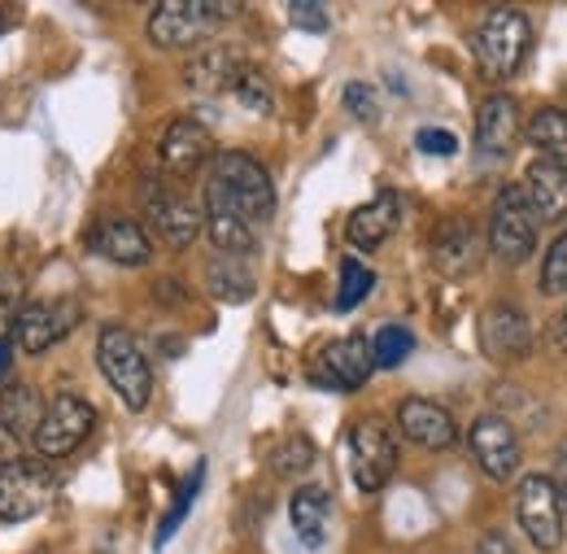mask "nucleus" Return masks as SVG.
Listing matches in <instances>:
<instances>
[{
    "instance_id": "1",
    "label": "nucleus",
    "mask_w": 567,
    "mask_h": 554,
    "mask_svg": "<svg viewBox=\"0 0 567 554\" xmlns=\"http://www.w3.org/2000/svg\"><path fill=\"white\" fill-rule=\"evenodd\" d=\"M206 206L231 209L249 223H267L276 214V184L267 166L249 153H214L210 179H206Z\"/></svg>"
},
{
    "instance_id": "2",
    "label": "nucleus",
    "mask_w": 567,
    "mask_h": 554,
    "mask_svg": "<svg viewBox=\"0 0 567 554\" xmlns=\"http://www.w3.org/2000/svg\"><path fill=\"white\" fill-rule=\"evenodd\" d=\"M528 49H533V22L528 13L519 9H489L481 18V27L472 31V53H476V66L485 79H511L519 74V66L528 62Z\"/></svg>"
},
{
    "instance_id": "3",
    "label": "nucleus",
    "mask_w": 567,
    "mask_h": 554,
    "mask_svg": "<svg viewBox=\"0 0 567 554\" xmlns=\"http://www.w3.org/2000/svg\"><path fill=\"white\" fill-rule=\"evenodd\" d=\"M96 367L110 380V389L123 398L127 411H144L153 398V367L144 358L141 341L127 328H105L96 341Z\"/></svg>"
},
{
    "instance_id": "4",
    "label": "nucleus",
    "mask_w": 567,
    "mask_h": 554,
    "mask_svg": "<svg viewBox=\"0 0 567 554\" xmlns=\"http://www.w3.org/2000/svg\"><path fill=\"white\" fill-rule=\"evenodd\" d=\"M537 232H542V223L528 206L524 188L519 184L497 188L494 209H489V232H485V245H489L497 263H506V267L528 263L533 249H537Z\"/></svg>"
},
{
    "instance_id": "5",
    "label": "nucleus",
    "mask_w": 567,
    "mask_h": 554,
    "mask_svg": "<svg viewBox=\"0 0 567 554\" xmlns=\"http://www.w3.org/2000/svg\"><path fill=\"white\" fill-rule=\"evenodd\" d=\"M236 13V4H206V0H166L148 13V40L157 49H197Z\"/></svg>"
},
{
    "instance_id": "6",
    "label": "nucleus",
    "mask_w": 567,
    "mask_h": 554,
    "mask_svg": "<svg viewBox=\"0 0 567 554\" xmlns=\"http://www.w3.org/2000/svg\"><path fill=\"white\" fill-rule=\"evenodd\" d=\"M58 493V476L44 459H4L0 463V520L22 524L49 511Z\"/></svg>"
},
{
    "instance_id": "7",
    "label": "nucleus",
    "mask_w": 567,
    "mask_h": 554,
    "mask_svg": "<svg viewBox=\"0 0 567 554\" xmlns=\"http://www.w3.org/2000/svg\"><path fill=\"white\" fill-rule=\"evenodd\" d=\"M515 520H519V529L528 533V542H533L537 551H559V546H564L567 506L550 476L528 472V476L519 481V493H515Z\"/></svg>"
},
{
    "instance_id": "8",
    "label": "nucleus",
    "mask_w": 567,
    "mask_h": 554,
    "mask_svg": "<svg viewBox=\"0 0 567 554\" xmlns=\"http://www.w3.org/2000/svg\"><path fill=\"white\" fill-rule=\"evenodd\" d=\"M350 472L362 493H380L398 472V437L380 419H358L350 428Z\"/></svg>"
},
{
    "instance_id": "9",
    "label": "nucleus",
    "mask_w": 567,
    "mask_h": 554,
    "mask_svg": "<svg viewBox=\"0 0 567 554\" xmlns=\"http://www.w3.org/2000/svg\"><path fill=\"white\" fill-rule=\"evenodd\" d=\"M92 423H96V407L92 402H83V398H74V393H62V398H53L49 407H44V419H40V428H35V454L49 463V459H66L74 454L83 441H87V432H92Z\"/></svg>"
},
{
    "instance_id": "10",
    "label": "nucleus",
    "mask_w": 567,
    "mask_h": 554,
    "mask_svg": "<svg viewBox=\"0 0 567 554\" xmlns=\"http://www.w3.org/2000/svg\"><path fill=\"white\" fill-rule=\"evenodd\" d=\"M79 324V301H27L9 319V346L22 353H44L66 341Z\"/></svg>"
},
{
    "instance_id": "11",
    "label": "nucleus",
    "mask_w": 567,
    "mask_h": 554,
    "mask_svg": "<svg viewBox=\"0 0 567 554\" xmlns=\"http://www.w3.org/2000/svg\"><path fill=\"white\" fill-rule=\"evenodd\" d=\"M375 362H371V341L367 337H337L310 358V380L319 389H332V393H354L371 380Z\"/></svg>"
},
{
    "instance_id": "12",
    "label": "nucleus",
    "mask_w": 567,
    "mask_h": 554,
    "mask_svg": "<svg viewBox=\"0 0 567 554\" xmlns=\"http://www.w3.org/2000/svg\"><path fill=\"white\" fill-rule=\"evenodd\" d=\"M481 349L494 362H519L533 353V324L515 301H489L481 315Z\"/></svg>"
},
{
    "instance_id": "13",
    "label": "nucleus",
    "mask_w": 567,
    "mask_h": 554,
    "mask_svg": "<svg viewBox=\"0 0 567 554\" xmlns=\"http://www.w3.org/2000/svg\"><path fill=\"white\" fill-rule=\"evenodd\" d=\"M472 459L481 463V472L489 481H511L519 472V437L502 416H481L467 432Z\"/></svg>"
},
{
    "instance_id": "14",
    "label": "nucleus",
    "mask_w": 567,
    "mask_h": 554,
    "mask_svg": "<svg viewBox=\"0 0 567 554\" xmlns=\"http://www.w3.org/2000/svg\"><path fill=\"white\" fill-rule=\"evenodd\" d=\"M481 254H485V236H481V227L472 218L458 214V218L436 223V232H432V267L441 276H467V271H476Z\"/></svg>"
},
{
    "instance_id": "15",
    "label": "nucleus",
    "mask_w": 567,
    "mask_h": 554,
    "mask_svg": "<svg viewBox=\"0 0 567 554\" xmlns=\"http://www.w3.org/2000/svg\"><path fill=\"white\" fill-rule=\"evenodd\" d=\"M144 209H148V227L171 245V249H188L197 236H202V227H206V214L197 202H188V197H179V193H144Z\"/></svg>"
},
{
    "instance_id": "16",
    "label": "nucleus",
    "mask_w": 567,
    "mask_h": 554,
    "mask_svg": "<svg viewBox=\"0 0 567 554\" xmlns=\"http://www.w3.org/2000/svg\"><path fill=\"white\" fill-rule=\"evenodd\" d=\"M157 157L166 175H197L206 162H214V136L197 119H175L157 140Z\"/></svg>"
},
{
    "instance_id": "17",
    "label": "nucleus",
    "mask_w": 567,
    "mask_h": 554,
    "mask_svg": "<svg viewBox=\"0 0 567 554\" xmlns=\"http://www.w3.org/2000/svg\"><path fill=\"white\" fill-rule=\"evenodd\" d=\"M398 428H402L406 441H415L424 450H450L458 441L454 416L441 402H427V398H402L398 402Z\"/></svg>"
},
{
    "instance_id": "18",
    "label": "nucleus",
    "mask_w": 567,
    "mask_h": 554,
    "mask_svg": "<svg viewBox=\"0 0 567 554\" xmlns=\"http://www.w3.org/2000/svg\"><path fill=\"white\" fill-rule=\"evenodd\" d=\"M92 249L118 267H144L153 258V240L136 218H123V214H110L92 227Z\"/></svg>"
},
{
    "instance_id": "19",
    "label": "nucleus",
    "mask_w": 567,
    "mask_h": 554,
    "mask_svg": "<svg viewBox=\"0 0 567 554\" xmlns=\"http://www.w3.org/2000/svg\"><path fill=\"white\" fill-rule=\"evenodd\" d=\"M524 197L537 214V223H559L567 218V166L550 162V157H537L524 175Z\"/></svg>"
},
{
    "instance_id": "20",
    "label": "nucleus",
    "mask_w": 567,
    "mask_h": 554,
    "mask_svg": "<svg viewBox=\"0 0 567 554\" xmlns=\"http://www.w3.org/2000/svg\"><path fill=\"white\" fill-rule=\"evenodd\" d=\"M245 66H249V62H245L240 49H231V44H210V49H202V53L188 62L184 79H188V88L202 92V96H223V92H231V83L240 79Z\"/></svg>"
},
{
    "instance_id": "21",
    "label": "nucleus",
    "mask_w": 567,
    "mask_h": 554,
    "mask_svg": "<svg viewBox=\"0 0 567 554\" xmlns=\"http://www.w3.org/2000/svg\"><path fill=\"white\" fill-rule=\"evenodd\" d=\"M398 218H402V202H398V193H380L375 202H367V206H358L354 214H350L346 236H350V245H354V249L371 254V249H380V245L398 232Z\"/></svg>"
},
{
    "instance_id": "22",
    "label": "nucleus",
    "mask_w": 567,
    "mask_h": 554,
    "mask_svg": "<svg viewBox=\"0 0 567 554\" xmlns=\"http://www.w3.org/2000/svg\"><path fill=\"white\" fill-rule=\"evenodd\" d=\"M519 140V110L511 96H485L476 110V148L485 157H506Z\"/></svg>"
},
{
    "instance_id": "23",
    "label": "nucleus",
    "mask_w": 567,
    "mask_h": 554,
    "mask_svg": "<svg viewBox=\"0 0 567 554\" xmlns=\"http://www.w3.org/2000/svg\"><path fill=\"white\" fill-rule=\"evenodd\" d=\"M328 515H332V497H328V489H319V485L297 489L292 502H288L292 533L301 537L306 551H319V546L328 542Z\"/></svg>"
},
{
    "instance_id": "24",
    "label": "nucleus",
    "mask_w": 567,
    "mask_h": 554,
    "mask_svg": "<svg viewBox=\"0 0 567 554\" xmlns=\"http://www.w3.org/2000/svg\"><path fill=\"white\" fill-rule=\"evenodd\" d=\"M44 419V398L31 384H9L0 393V441H27L35 437Z\"/></svg>"
},
{
    "instance_id": "25",
    "label": "nucleus",
    "mask_w": 567,
    "mask_h": 554,
    "mask_svg": "<svg viewBox=\"0 0 567 554\" xmlns=\"http://www.w3.org/2000/svg\"><path fill=\"white\" fill-rule=\"evenodd\" d=\"M206 236L214 240V249L218 254H227V258H249L254 249H258V236H254V223L249 218H240V214H231V209H214L206 206Z\"/></svg>"
},
{
    "instance_id": "26",
    "label": "nucleus",
    "mask_w": 567,
    "mask_h": 554,
    "mask_svg": "<svg viewBox=\"0 0 567 554\" xmlns=\"http://www.w3.org/2000/svg\"><path fill=\"white\" fill-rule=\"evenodd\" d=\"M206 288H210L214 301H223V306H240V301H249L254 297V271L249 267H240V258H214L210 267H206Z\"/></svg>"
},
{
    "instance_id": "27",
    "label": "nucleus",
    "mask_w": 567,
    "mask_h": 554,
    "mask_svg": "<svg viewBox=\"0 0 567 554\" xmlns=\"http://www.w3.org/2000/svg\"><path fill=\"white\" fill-rule=\"evenodd\" d=\"M528 140H533V148H537L542 157L567 166V110H559V105L537 110V114L528 119Z\"/></svg>"
},
{
    "instance_id": "28",
    "label": "nucleus",
    "mask_w": 567,
    "mask_h": 554,
    "mask_svg": "<svg viewBox=\"0 0 567 554\" xmlns=\"http://www.w3.org/2000/svg\"><path fill=\"white\" fill-rule=\"evenodd\" d=\"M202 481H206V463H197L188 476H184V485L175 493V502H171V511L162 515V524H157V533H153V546L162 551L175 533H179V524L188 520V511H193V502H197V493H202Z\"/></svg>"
},
{
    "instance_id": "29",
    "label": "nucleus",
    "mask_w": 567,
    "mask_h": 554,
    "mask_svg": "<svg viewBox=\"0 0 567 554\" xmlns=\"http://www.w3.org/2000/svg\"><path fill=\"white\" fill-rule=\"evenodd\" d=\"M227 96H231L240 110H249V114H271V110H276V88H271V79L254 66V62L240 70V79L231 83Z\"/></svg>"
},
{
    "instance_id": "30",
    "label": "nucleus",
    "mask_w": 567,
    "mask_h": 554,
    "mask_svg": "<svg viewBox=\"0 0 567 554\" xmlns=\"http://www.w3.org/2000/svg\"><path fill=\"white\" fill-rule=\"evenodd\" d=\"M411 353H415V332L402 328V324H384V328L371 337V362H375L380 371L402 367Z\"/></svg>"
},
{
    "instance_id": "31",
    "label": "nucleus",
    "mask_w": 567,
    "mask_h": 554,
    "mask_svg": "<svg viewBox=\"0 0 567 554\" xmlns=\"http://www.w3.org/2000/svg\"><path fill=\"white\" fill-rule=\"evenodd\" d=\"M315 459H319V450H315V441L310 437H288L276 445V454H271V468H276V476L284 481H297V476H306L310 468H315Z\"/></svg>"
},
{
    "instance_id": "32",
    "label": "nucleus",
    "mask_w": 567,
    "mask_h": 554,
    "mask_svg": "<svg viewBox=\"0 0 567 554\" xmlns=\"http://www.w3.org/2000/svg\"><path fill=\"white\" fill-rule=\"evenodd\" d=\"M371 288H375V276H371L358 258H346V263H341V288H337V310H354Z\"/></svg>"
},
{
    "instance_id": "33",
    "label": "nucleus",
    "mask_w": 567,
    "mask_h": 554,
    "mask_svg": "<svg viewBox=\"0 0 567 554\" xmlns=\"http://www.w3.org/2000/svg\"><path fill=\"white\" fill-rule=\"evenodd\" d=\"M542 293L555 297V293H567V232L555 236L546 263H542Z\"/></svg>"
},
{
    "instance_id": "34",
    "label": "nucleus",
    "mask_w": 567,
    "mask_h": 554,
    "mask_svg": "<svg viewBox=\"0 0 567 554\" xmlns=\"http://www.w3.org/2000/svg\"><path fill=\"white\" fill-rule=\"evenodd\" d=\"M288 18H292V27L306 31V35H328V27H332L328 9L315 4V0H292V4H288Z\"/></svg>"
},
{
    "instance_id": "35",
    "label": "nucleus",
    "mask_w": 567,
    "mask_h": 554,
    "mask_svg": "<svg viewBox=\"0 0 567 554\" xmlns=\"http://www.w3.org/2000/svg\"><path fill=\"white\" fill-rule=\"evenodd\" d=\"M346 110L354 114L358 123H375L380 119V105H375V92L367 83H346Z\"/></svg>"
},
{
    "instance_id": "36",
    "label": "nucleus",
    "mask_w": 567,
    "mask_h": 554,
    "mask_svg": "<svg viewBox=\"0 0 567 554\" xmlns=\"http://www.w3.org/2000/svg\"><path fill=\"white\" fill-rule=\"evenodd\" d=\"M415 148L427 153V157H454L458 153V140H454V132H445V127H424V132H415Z\"/></svg>"
},
{
    "instance_id": "37",
    "label": "nucleus",
    "mask_w": 567,
    "mask_h": 554,
    "mask_svg": "<svg viewBox=\"0 0 567 554\" xmlns=\"http://www.w3.org/2000/svg\"><path fill=\"white\" fill-rule=\"evenodd\" d=\"M22 306V279L0 267V319H13Z\"/></svg>"
},
{
    "instance_id": "38",
    "label": "nucleus",
    "mask_w": 567,
    "mask_h": 554,
    "mask_svg": "<svg viewBox=\"0 0 567 554\" xmlns=\"http://www.w3.org/2000/svg\"><path fill=\"white\" fill-rule=\"evenodd\" d=\"M546 346L559 349V353H567V301L559 306V315L550 319V328H546Z\"/></svg>"
},
{
    "instance_id": "39",
    "label": "nucleus",
    "mask_w": 567,
    "mask_h": 554,
    "mask_svg": "<svg viewBox=\"0 0 567 554\" xmlns=\"http://www.w3.org/2000/svg\"><path fill=\"white\" fill-rule=\"evenodd\" d=\"M476 554H515V546H511L506 533H485V537L476 542Z\"/></svg>"
},
{
    "instance_id": "40",
    "label": "nucleus",
    "mask_w": 567,
    "mask_h": 554,
    "mask_svg": "<svg viewBox=\"0 0 567 554\" xmlns=\"http://www.w3.org/2000/svg\"><path fill=\"white\" fill-rule=\"evenodd\" d=\"M555 489H559V497H564V506H567V441L559 445V454H555Z\"/></svg>"
},
{
    "instance_id": "41",
    "label": "nucleus",
    "mask_w": 567,
    "mask_h": 554,
    "mask_svg": "<svg viewBox=\"0 0 567 554\" xmlns=\"http://www.w3.org/2000/svg\"><path fill=\"white\" fill-rule=\"evenodd\" d=\"M9 367H13V346H9V341H0V380L9 376Z\"/></svg>"
}]
</instances>
